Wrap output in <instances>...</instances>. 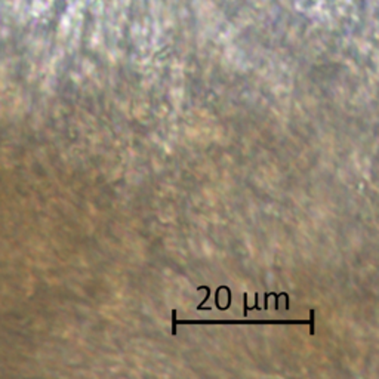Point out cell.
Returning a JSON list of instances; mask_svg holds the SVG:
<instances>
[{
	"instance_id": "cell-3",
	"label": "cell",
	"mask_w": 379,
	"mask_h": 379,
	"mask_svg": "<svg viewBox=\"0 0 379 379\" xmlns=\"http://www.w3.org/2000/svg\"><path fill=\"white\" fill-rule=\"evenodd\" d=\"M243 296H244V311H243V314H244V315H247V312H249V310H250V308H249V305H247V293H244Z\"/></svg>"
},
{
	"instance_id": "cell-1",
	"label": "cell",
	"mask_w": 379,
	"mask_h": 379,
	"mask_svg": "<svg viewBox=\"0 0 379 379\" xmlns=\"http://www.w3.org/2000/svg\"><path fill=\"white\" fill-rule=\"evenodd\" d=\"M314 314H315V311L311 310L310 311V333L311 335L315 333V332H314Z\"/></svg>"
},
{
	"instance_id": "cell-2",
	"label": "cell",
	"mask_w": 379,
	"mask_h": 379,
	"mask_svg": "<svg viewBox=\"0 0 379 379\" xmlns=\"http://www.w3.org/2000/svg\"><path fill=\"white\" fill-rule=\"evenodd\" d=\"M176 323H178V320H176V310L172 311V333L173 335H176Z\"/></svg>"
}]
</instances>
